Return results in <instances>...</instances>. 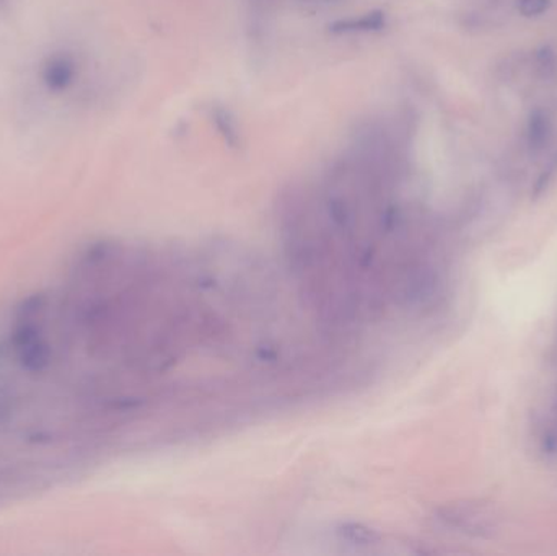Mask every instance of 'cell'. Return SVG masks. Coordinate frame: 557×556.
Instances as JSON below:
<instances>
[{
    "label": "cell",
    "instance_id": "6da1fadb",
    "mask_svg": "<svg viewBox=\"0 0 557 556\" xmlns=\"http://www.w3.org/2000/svg\"><path fill=\"white\" fill-rule=\"evenodd\" d=\"M77 77V64L67 52L49 55L42 64L41 78L49 91L61 94L74 84Z\"/></svg>",
    "mask_w": 557,
    "mask_h": 556
},
{
    "label": "cell",
    "instance_id": "7a4b0ae2",
    "mask_svg": "<svg viewBox=\"0 0 557 556\" xmlns=\"http://www.w3.org/2000/svg\"><path fill=\"white\" fill-rule=\"evenodd\" d=\"M552 136V121L543 111H535L530 118L529 140L533 149H542Z\"/></svg>",
    "mask_w": 557,
    "mask_h": 556
},
{
    "label": "cell",
    "instance_id": "3957f363",
    "mask_svg": "<svg viewBox=\"0 0 557 556\" xmlns=\"http://www.w3.org/2000/svg\"><path fill=\"white\" fill-rule=\"evenodd\" d=\"M549 0H519V10L525 16H540L549 9Z\"/></svg>",
    "mask_w": 557,
    "mask_h": 556
}]
</instances>
